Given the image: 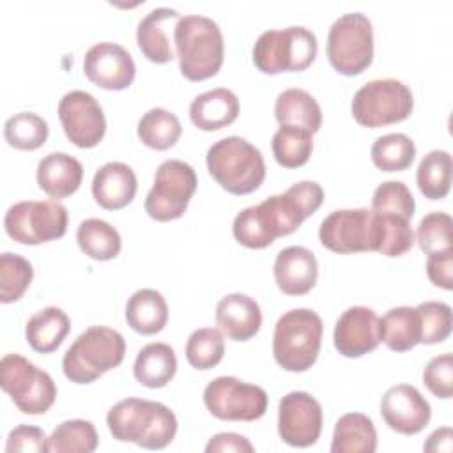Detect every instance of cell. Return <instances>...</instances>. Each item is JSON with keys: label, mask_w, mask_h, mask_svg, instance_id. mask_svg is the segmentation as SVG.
<instances>
[{"label": "cell", "mask_w": 453, "mask_h": 453, "mask_svg": "<svg viewBox=\"0 0 453 453\" xmlns=\"http://www.w3.org/2000/svg\"><path fill=\"white\" fill-rule=\"evenodd\" d=\"M322 202L324 189L319 182H296L285 193L242 209L234 219L232 234L239 244L250 250L267 248L278 237L296 232L306 218L319 211Z\"/></svg>", "instance_id": "1"}, {"label": "cell", "mask_w": 453, "mask_h": 453, "mask_svg": "<svg viewBox=\"0 0 453 453\" xmlns=\"http://www.w3.org/2000/svg\"><path fill=\"white\" fill-rule=\"evenodd\" d=\"M106 425L113 439L134 442L145 449L166 448L177 434V418L161 402L124 398L106 414Z\"/></svg>", "instance_id": "2"}, {"label": "cell", "mask_w": 453, "mask_h": 453, "mask_svg": "<svg viewBox=\"0 0 453 453\" xmlns=\"http://www.w3.org/2000/svg\"><path fill=\"white\" fill-rule=\"evenodd\" d=\"M173 44L180 74L189 81L212 78L223 65V34L218 23L207 16H182L173 30Z\"/></svg>", "instance_id": "3"}, {"label": "cell", "mask_w": 453, "mask_h": 453, "mask_svg": "<svg viewBox=\"0 0 453 453\" xmlns=\"http://www.w3.org/2000/svg\"><path fill=\"white\" fill-rule=\"evenodd\" d=\"M205 161L211 177L232 195H250L265 179L262 152L241 136H226L212 143Z\"/></svg>", "instance_id": "4"}, {"label": "cell", "mask_w": 453, "mask_h": 453, "mask_svg": "<svg viewBox=\"0 0 453 453\" xmlns=\"http://www.w3.org/2000/svg\"><path fill=\"white\" fill-rule=\"evenodd\" d=\"M126 356L124 336L106 326H90L65 350L64 375L74 384H90L117 368Z\"/></svg>", "instance_id": "5"}, {"label": "cell", "mask_w": 453, "mask_h": 453, "mask_svg": "<svg viewBox=\"0 0 453 453\" xmlns=\"http://www.w3.org/2000/svg\"><path fill=\"white\" fill-rule=\"evenodd\" d=\"M324 324L319 313L308 308H296L283 313L273 333V354L287 372L310 370L320 350Z\"/></svg>", "instance_id": "6"}, {"label": "cell", "mask_w": 453, "mask_h": 453, "mask_svg": "<svg viewBox=\"0 0 453 453\" xmlns=\"http://www.w3.org/2000/svg\"><path fill=\"white\" fill-rule=\"evenodd\" d=\"M319 51L315 34L306 27L265 30L253 46V64L264 74L304 71Z\"/></svg>", "instance_id": "7"}, {"label": "cell", "mask_w": 453, "mask_h": 453, "mask_svg": "<svg viewBox=\"0 0 453 453\" xmlns=\"http://www.w3.org/2000/svg\"><path fill=\"white\" fill-rule=\"evenodd\" d=\"M329 64L343 76L361 74L373 60V28L363 12L342 14L329 28L326 44Z\"/></svg>", "instance_id": "8"}, {"label": "cell", "mask_w": 453, "mask_h": 453, "mask_svg": "<svg viewBox=\"0 0 453 453\" xmlns=\"http://www.w3.org/2000/svg\"><path fill=\"white\" fill-rule=\"evenodd\" d=\"M0 386L23 414H44L57 398L51 375L19 354H5L0 361Z\"/></svg>", "instance_id": "9"}, {"label": "cell", "mask_w": 453, "mask_h": 453, "mask_svg": "<svg viewBox=\"0 0 453 453\" xmlns=\"http://www.w3.org/2000/svg\"><path fill=\"white\" fill-rule=\"evenodd\" d=\"M352 117L359 126L382 127L409 119L414 108L411 88L395 78L365 83L352 99Z\"/></svg>", "instance_id": "10"}, {"label": "cell", "mask_w": 453, "mask_h": 453, "mask_svg": "<svg viewBox=\"0 0 453 453\" xmlns=\"http://www.w3.org/2000/svg\"><path fill=\"white\" fill-rule=\"evenodd\" d=\"M67 221V209L57 200H23L7 209L4 226L12 241L35 246L64 237Z\"/></svg>", "instance_id": "11"}, {"label": "cell", "mask_w": 453, "mask_h": 453, "mask_svg": "<svg viewBox=\"0 0 453 453\" xmlns=\"http://www.w3.org/2000/svg\"><path fill=\"white\" fill-rule=\"evenodd\" d=\"M319 239L324 248L340 255L379 251V216L366 207L333 211L322 219Z\"/></svg>", "instance_id": "12"}, {"label": "cell", "mask_w": 453, "mask_h": 453, "mask_svg": "<svg viewBox=\"0 0 453 453\" xmlns=\"http://www.w3.org/2000/svg\"><path fill=\"white\" fill-rule=\"evenodd\" d=\"M196 184L198 179L191 165L180 159L163 161L145 196V212L161 223L180 218L196 191Z\"/></svg>", "instance_id": "13"}, {"label": "cell", "mask_w": 453, "mask_h": 453, "mask_svg": "<svg viewBox=\"0 0 453 453\" xmlns=\"http://www.w3.org/2000/svg\"><path fill=\"white\" fill-rule=\"evenodd\" d=\"M267 393L235 377H216L203 389L207 411L223 421H255L267 411Z\"/></svg>", "instance_id": "14"}, {"label": "cell", "mask_w": 453, "mask_h": 453, "mask_svg": "<svg viewBox=\"0 0 453 453\" xmlns=\"http://www.w3.org/2000/svg\"><path fill=\"white\" fill-rule=\"evenodd\" d=\"M58 119L67 140L80 149H92L104 138L106 117L103 108L85 90H71L62 96Z\"/></svg>", "instance_id": "15"}, {"label": "cell", "mask_w": 453, "mask_h": 453, "mask_svg": "<svg viewBox=\"0 0 453 453\" xmlns=\"http://www.w3.org/2000/svg\"><path fill=\"white\" fill-rule=\"evenodd\" d=\"M322 432V407L306 391L287 393L278 405V434L294 448L313 446Z\"/></svg>", "instance_id": "16"}, {"label": "cell", "mask_w": 453, "mask_h": 453, "mask_svg": "<svg viewBox=\"0 0 453 453\" xmlns=\"http://www.w3.org/2000/svg\"><path fill=\"white\" fill-rule=\"evenodd\" d=\"M83 73L94 85L104 90L127 88L136 74L131 53L117 42H97L83 57Z\"/></svg>", "instance_id": "17"}, {"label": "cell", "mask_w": 453, "mask_h": 453, "mask_svg": "<svg viewBox=\"0 0 453 453\" xmlns=\"http://www.w3.org/2000/svg\"><path fill=\"white\" fill-rule=\"evenodd\" d=\"M380 416L391 430L402 435H416L428 425L432 407L414 386L396 384L384 393Z\"/></svg>", "instance_id": "18"}, {"label": "cell", "mask_w": 453, "mask_h": 453, "mask_svg": "<svg viewBox=\"0 0 453 453\" xmlns=\"http://www.w3.org/2000/svg\"><path fill=\"white\" fill-rule=\"evenodd\" d=\"M333 342L345 357H361L379 347L380 319L368 306H350L336 320Z\"/></svg>", "instance_id": "19"}, {"label": "cell", "mask_w": 453, "mask_h": 453, "mask_svg": "<svg viewBox=\"0 0 453 453\" xmlns=\"http://www.w3.org/2000/svg\"><path fill=\"white\" fill-rule=\"evenodd\" d=\"M274 281L287 296L308 294L319 278V264L315 255L304 246L283 248L274 260Z\"/></svg>", "instance_id": "20"}, {"label": "cell", "mask_w": 453, "mask_h": 453, "mask_svg": "<svg viewBox=\"0 0 453 453\" xmlns=\"http://www.w3.org/2000/svg\"><path fill=\"white\" fill-rule=\"evenodd\" d=\"M179 19V12L170 7L152 9L140 19L136 28V44L147 60L154 64H166L175 57L172 35Z\"/></svg>", "instance_id": "21"}, {"label": "cell", "mask_w": 453, "mask_h": 453, "mask_svg": "<svg viewBox=\"0 0 453 453\" xmlns=\"http://www.w3.org/2000/svg\"><path fill=\"white\" fill-rule=\"evenodd\" d=\"M216 326L226 338L248 342L262 326L260 306L246 294H226L216 304Z\"/></svg>", "instance_id": "22"}, {"label": "cell", "mask_w": 453, "mask_h": 453, "mask_svg": "<svg viewBox=\"0 0 453 453\" xmlns=\"http://www.w3.org/2000/svg\"><path fill=\"white\" fill-rule=\"evenodd\" d=\"M136 189L138 180L134 170L120 161L103 165L92 179V196L106 211H119L129 205Z\"/></svg>", "instance_id": "23"}, {"label": "cell", "mask_w": 453, "mask_h": 453, "mask_svg": "<svg viewBox=\"0 0 453 453\" xmlns=\"http://www.w3.org/2000/svg\"><path fill=\"white\" fill-rule=\"evenodd\" d=\"M35 177L48 196L60 200L78 191L83 180V166L67 152H51L39 161Z\"/></svg>", "instance_id": "24"}, {"label": "cell", "mask_w": 453, "mask_h": 453, "mask_svg": "<svg viewBox=\"0 0 453 453\" xmlns=\"http://www.w3.org/2000/svg\"><path fill=\"white\" fill-rule=\"evenodd\" d=\"M239 115L237 96L225 87L198 94L189 104V119L202 131H218L230 126Z\"/></svg>", "instance_id": "25"}, {"label": "cell", "mask_w": 453, "mask_h": 453, "mask_svg": "<svg viewBox=\"0 0 453 453\" xmlns=\"http://www.w3.org/2000/svg\"><path fill=\"white\" fill-rule=\"evenodd\" d=\"M177 372V357L173 349L163 342H152L136 354L133 373L134 379L150 389L165 388Z\"/></svg>", "instance_id": "26"}, {"label": "cell", "mask_w": 453, "mask_h": 453, "mask_svg": "<svg viewBox=\"0 0 453 453\" xmlns=\"http://www.w3.org/2000/svg\"><path fill=\"white\" fill-rule=\"evenodd\" d=\"M274 117L280 126L301 127L315 134L322 126V110L317 99L303 88H287L278 94Z\"/></svg>", "instance_id": "27"}, {"label": "cell", "mask_w": 453, "mask_h": 453, "mask_svg": "<svg viewBox=\"0 0 453 453\" xmlns=\"http://www.w3.org/2000/svg\"><path fill=\"white\" fill-rule=\"evenodd\" d=\"M69 331L71 320L67 313L57 306H46L28 319L25 338L35 352L50 354L62 345Z\"/></svg>", "instance_id": "28"}, {"label": "cell", "mask_w": 453, "mask_h": 453, "mask_svg": "<svg viewBox=\"0 0 453 453\" xmlns=\"http://www.w3.org/2000/svg\"><path fill=\"white\" fill-rule=\"evenodd\" d=\"M127 326L145 336L165 329L168 322V304L165 297L154 288L136 290L126 304Z\"/></svg>", "instance_id": "29"}, {"label": "cell", "mask_w": 453, "mask_h": 453, "mask_svg": "<svg viewBox=\"0 0 453 453\" xmlns=\"http://www.w3.org/2000/svg\"><path fill=\"white\" fill-rule=\"evenodd\" d=\"M375 449L377 430L366 414L347 412L336 421L331 453H373Z\"/></svg>", "instance_id": "30"}, {"label": "cell", "mask_w": 453, "mask_h": 453, "mask_svg": "<svg viewBox=\"0 0 453 453\" xmlns=\"http://www.w3.org/2000/svg\"><path fill=\"white\" fill-rule=\"evenodd\" d=\"M380 338L393 352H407L421 343L419 313L412 306H396L380 319Z\"/></svg>", "instance_id": "31"}, {"label": "cell", "mask_w": 453, "mask_h": 453, "mask_svg": "<svg viewBox=\"0 0 453 453\" xmlns=\"http://www.w3.org/2000/svg\"><path fill=\"white\" fill-rule=\"evenodd\" d=\"M80 250L99 262L115 258L122 250V239L115 226L99 218L83 219L76 230Z\"/></svg>", "instance_id": "32"}, {"label": "cell", "mask_w": 453, "mask_h": 453, "mask_svg": "<svg viewBox=\"0 0 453 453\" xmlns=\"http://www.w3.org/2000/svg\"><path fill=\"white\" fill-rule=\"evenodd\" d=\"M136 133L143 145L154 150H168L179 142L182 126L175 113L165 108H150L140 117Z\"/></svg>", "instance_id": "33"}, {"label": "cell", "mask_w": 453, "mask_h": 453, "mask_svg": "<svg viewBox=\"0 0 453 453\" xmlns=\"http://www.w3.org/2000/svg\"><path fill=\"white\" fill-rule=\"evenodd\" d=\"M451 156L446 150H430L418 165L416 182L428 200H442L451 188Z\"/></svg>", "instance_id": "34"}, {"label": "cell", "mask_w": 453, "mask_h": 453, "mask_svg": "<svg viewBox=\"0 0 453 453\" xmlns=\"http://www.w3.org/2000/svg\"><path fill=\"white\" fill-rule=\"evenodd\" d=\"M273 154L280 166L299 168L308 163L313 150V134L301 127L280 126L273 134Z\"/></svg>", "instance_id": "35"}, {"label": "cell", "mask_w": 453, "mask_h": 453, "mask_svg": "<svg viewBox=\"0 0 453 453\" xmlns=\"http://www.w3.org/2000/svg\"><path fill=\"white\" fill-rule=\"evenodd\" d=\"M370 156L382 172H403L416 157V145L403 133H389L373 142Z\"/></svg>", "instance_id": "36"}, {"label": "cell", "mask_w": 453, "mask_h": 453, "mask_svg": "<svg viewBox=\"0 0 453 453\" xmlns=\"http://www.w3.org/2000/svg\"><path fill=\"white\" fill-rule=\"evenodd\" d=\"M97 444L96 426L87 419L62 421L48 437V449L53 453H92Z\"/></svg>", "instance_id": "37"}, {"label": "cell", "mask_w": 453, "mask_h": 453, "mask_svg": "<svg viewBox=\"0 0 453 453\" xmlns=\"http://www.w3.org/2000/svg\"><path fill=\"white\" fill-rule=\"evenodd\" d=\"M48 122L34 111H19L5 120L4 138L18 150H35L48 140Z\"/></svg>", "instance_id": "38"}, {"label": "cell", "mask_w": 453, "mask_h": 453, "mask_svg": "<svg viewBox=\"0 0 453 453\" xmlns=\"http://www.w3.org/2000/svg\"><path fill=\"white\" fill-rule=\"evenodd\" d=\"M34 278L32 264L18 253L0 255V301L4 304L23 297Z\"/></svg>", "instance_id": "39"}, {"label": "cell", "mask_w": 453, "mask_h": 453, "mask_svg": "<svg viewBox=\"0 0 453 453\" xmlns=\"http://www.w3.org/2000/svg\"><path fill=\"white\" fill-rule=\"evenodd\" d=\"M225 354L223 333L214 327L195 329L186 342V359L196 370L214 368Z\"/></svg>", "instance_id": "40"}, {"label": "cell", "mask_w": 453, "mask_h": 453, "mask_svg": "<svg viewBox=\"0 0 453 453\" xmlns=\"http://www.w3.org/2000/svg\"><path fill=\"white\" fill-rule=\"evenodd\" d=\"M375 212V211H373ZM380 225L379 251L384 257H402L414 246V232L409 219L396 214L377 212Z\"/></svg>", "instance_id": "41"}, {"label": "cell", "mask_w": 453, "mask_h": 453, "mask_svg": "<svg viewBox=\"0 0 453 453\" xmlns=\"http://www.w3.org/2000/svg\"><path fill=\"white\" fill-rule=\"evenodd\" d=\"M372 211L396 214L411 221L416 211V202L411 189L400 180H386L379 184L372 196Z\"/></svg>", "instance_id": "42"}, {"label": "cell", "mask_w": 453, "mask_h": 453, "mask_svg": "<svg viewBox=\"0 0 453 453\" xmlns=\"http://www.w3.org/2000/svg\"><path fill=\"white\" fill-rule=\"evenodd\" d=\"M421 322V343H442L451 334V306L442 301H425L416 306Z\"/></svg>", "instance_id": "43"}, {"label": "cell", "mask_w": 453, "mask_h": 453, "mask_svg": "<svg viewBox=\"0 0 453 453\" xmlns=\"http://www.w3.org/2000/svg\"><path fill=\"white\" fill-rule=\"evenodd\" d=\"M451 228H453L451 216L446 212L435 211L421 218L414 241H418L419 248L426 255L451 250V241H453Z\"/></svg>", "instance_id": "44"}, {"label": "cell", "mask_w": 453, "mask_h": 453, "mask_svg": "<svg viewBox=\"0 0 453 453\" xmlns=\"http://www.w3.org/2000/svg\"><path fill=\"white\" fill-rule=\"evenodd\" d=\"M423 382L428 391L442 400L451 398L453 395V356L444 352L428 361L423 370Z\"/></svg>", "instance_id": "45"}, {"label": "cell", "mask_w": 453, "mask_h": 453, "mask_svg": "<svg viewBox=\"0 0 453 453\" xmlns=\"http://www.w3.org/2000/svg\"><path fill=\"white\" fill-rule=\"evenodd\" d=\"M7 453L23 451V453H46L48 449V437L39 426L30 425H18L7 435L5 444Z\"/></svg>", "instance_id": "46"}, {"label": "cell", "mask_w": 453, "mask_h": 453, "mask_svg": "<svg viewBox=\"0 0 453 453\" xmlns=\"http://www.w3.org/2000/svg\"><path fill=\"white\" fill-rule=\"evenodd\" d=\"M426 274L435 287L451 290L453 288V248L430 253L426 260Z\"/></svg>", "instance_id": "47"}, {"label": "cell", "mask_w": 453, "mask_h": 453, "mask_svg": "<svg viewBox=\"0 0 453 453\" xmlns=\"http://www.w3.org/2000/svg\"><path fill=\"white\" fill-rule=\"evenodd\" d=\"M207 453H253L255 448L253 444L241 434H234V432H221L216 434L209 439L207 446H205Z\"/></svg>", "instance_id": "48"}, {"label": "cell", "mask_w": 453, "mask_h": 453, "mask_svg": "<svg viewBox=\"0 0 453 453\" xmlns=\"http://www.w3.org/2000/svg\"><path fill=\"white\" fill-rule=\"evenodd\" d=\"M453 448V430L449 426L437 428L430 434L426 442L423 444L425 451H446L449 453Z\"/></svg>", "instance_id": "49"}]
</instances>
